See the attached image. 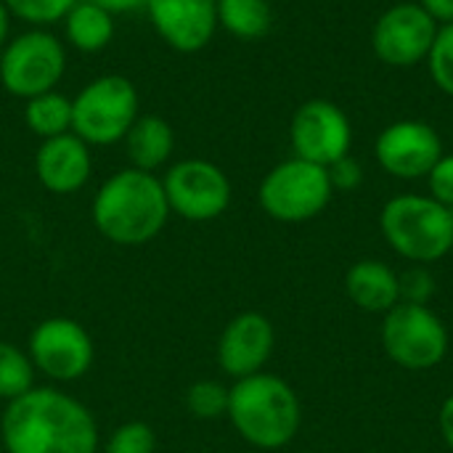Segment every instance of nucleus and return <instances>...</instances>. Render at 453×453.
<instances>
[{
	"label": "nucleus",
	"mask_w": 453,
	"mask_h": 453,
	"mask_svg": "<svg viewBox=\"0 0 453 453\" xmlns=\"http://www.w3.org/2000/svg\"><path fill=\"white\" fill-rule=\"evenodd\" d=\"M0 441L5 453H98L101 446L93 411L53 385L5 403Z\"/></svg>",
	"instance_id": "1"
},
{
	"label": "nucleus",
	"mask_w": 453,
	"mask_h": 453,
	"mask_svg": "<svg viewBox=\"0 0 453 453\" xmlns=\"http://www.w3.org/2000/svg\"><path fill=\"white\" fill-rule=\"evenodd\" d=\"M90 215L106 242L117 247H143L165 231L173 212L162 178L125 167L98 186Z\"/></svg>",
	"instance_id": "2"
},
{
	"label": "nucleus",
	"mask_w": 453,
	"mask_h": 453,
	"mask_svg": "<svg viewBox=\"0 0 453 453\" xmlns=\"http://www.w3.org/2000/svg\"><path fill=\"white\" fill-rule=\"evenodd\" d=\"M234 430L255 449H284L300 430V401L276 374L257 372L228 388V411Z\"/></svg>",
	"instance_id": "3"
},
{
	"label": "nucleus",
	"mask_w": 453,
	"mask_h": 453,
	"mask_svg": "<svg viewBox=\"0 0 453 453\" xmlns=\"http://www.w3.org/2000/svg\"><path fill=\"white\" fill-rule=\"evenodd\" d=\"M388 244L406 260L435 263L453 250V210L433 196L403 194L390 199L380 215Z\"/></svg>",
	"instance_id": "4"
},
{
	"label": "nucleus",
	"mask_w": 453,
	"mask_h": 453,
	"mask_svg": "<svg viewBox=\"0 0 453 453\" xmlns=\"http://www.w3.org/2000/svg\"><path fill=\"white\" fill-rule=\"evenodd\" d=\"M138 119V90L122 74L90 80L72 98V133L88 146H111L125 141Z\"/></svg>",
	"instance_id": "5"
},
{
	"label": "nucleus",
	"mask_w": 453,
	"mask_h": 453,
	"mask_svg": "<svg viewBox=\"0 0 453 453\" xmlns=\"http://www.w3.org/2000/svg\"><path fill=\"white\" fill-rule=\"evenodd\" d=\"M329 170L300 157L276 165L260 183V207L279 223H305L321 215L332 199Z\"/></svg>",
	"instance_id": "6"
},
{
	"label": "nucleus",
	"mask_w": 453,
	"mask_h": 453,
	"mask_svg": "<svg viewBox=\"0 0 453 453\" xmlns=\"http://www.w3.org/2000/svg\"><path fill=\"white\" fill-rule=\"evenodd\" d=\"M66 72V50L61 40L42 27L27 29L8 40L0 50V82L16 98H35L56 90Z\"/></svg>",
	"instance_id": "7"
},
{
	"label": "nucleus",
	"mask_w": 453,
	"mask_h": 453,
	"mask_svg": "<svg viewBox=\"0 0 453 453\" xmlns=\"http://www.w3.org/2000/svg\"><path fill=\"white\" fill-rule=\"evenodd\" d=\"M27 353L37 374L61 385L82 380L96 361L90 332L66 316H50L35 324L27 340Z\"/></svg>",
	"instance_id": "8"
},
{
	"label": "nucleus",
	"mask_w": 453,
	"mask_h": 453,
	"mask_svg": "<svg viewBox=\"0 0 453 453\" xmlns=\"http://www.w3.org/2000/svg\"><path fill=\"white\" fill-rule=\"evenodd\" d=\"M382 348L398 366L425 372L443 361L449 350V332L427 305L398 303L385 313Z\"/></svg>",
	"instance_id": "9"
},
{
	"label": "nucleus",
	"mask_w": 453,
	"mask_h": 453,
	"mask_svg": "<svg viewBox=\"0 0 453 453\" xmlns=\"http://www.w3.org/2000/svg\"><path fill=\"white\" fill-rule=\"evenodd\" d=\"M162 188H165L170 212L191 223L215 220L231 204V180L210 159L175 162L165 173Z\"/></svg>",
	"instance_id": "10"
},
{
	"label": "nucleus",
	"mask_w": 453,
	"mask_h": 453,
	"mask_svg": "<svg viewBox=\"0 0 453 453\" xmlns=\"http://www.w3.org/2000/svg\"><path fill=\"white\" fill-rule=\"evenodd\" d=\"M289 141L295 157L321 167H332L334 162L350 154L353 127L348 114L337 104L326 98H311L295 111L289 125Z\"/></svg>",
	"instance_id": "11"
},
{
	"label": "nucleus",
	"mask_w": 453,
	"mask_h": 453,
	"mask_svg": "<svg viewBox=\"0 0 453 453\" xmlns=\"http://www.w3.org/2000/svg\"><path fill=\"white\" fill-rule=\"evenodd\" d=\"M438 29L419 3H398L377 19L372 48L388 66H414L427 61Z\"/></svg>",
	"instance_id": "12"
},
{
	"label": "nucleus",
	"mask_w": 453,
	"mask_h": 453,
	"mask_svg": "<svg viewBox=\"0 0 453 453\" xmlns=\"http://www.w3.org/2000/svg\"><path fill=\"white\" fill-rule=\"evenodd\" d=\"M374 154L385 173L414 180L425 178L443 157V141L433 125L422 119H401L380 133Z\"/></svg>",
	"instance_id": "13"
},
{
	"label": "nucleus",
	"mask_w": 453,
	"mask_h": 453,
	"mask_svg": "<svg viewBox=\"0 0 453 453\" xmlns=\"http://www.w3.org/2000/svg\"><path fill=\"white\" fill-rule=\"evenodd\" d=\"M157 35L178 53L210 45L218 29V0H146Z\"/></svg>",
	"instance_id": "14"
},
{
	"label": "nucleus",
	"mask_w": 453,
	"mask_h": 453,
	"mask_svg": "<svg viewBox=\"0 0 453 453\" xmlns=\"http://www.w3.org/2000/svg\"><path fill=\"white\" fill-rule=\"evenodd\" d=\"M273 324L263 313L244 311L226 324L218 340V364L228 377L244 380L263 372L273 353Z\"/></svg>",
	"instance_id": "15"
},
{
	"label": "nucleus",
	"mask_w": 453,
	"mask_h": 453,
	"mask_svg": "<svg viewBox=\"0 0 453 453\" xmlns=\"http://www.w3.org/2000/svg\"><path fill=\"white\" fill-rule=\"evenodd\" d=\"M90 170V146L74 133L45 138L35 154V175L40 186L58 196L77 194L88 183Z\"/></svg>",
	"instance_id": "16"
},
{
	"label": "nucleus",
	"mask_w": 453,
	"mask_h": 453,
	"mask_svg": "<svg viewBox=\"0 0 453 453\" xmlns=\"http://www.w3.org/2000/svg\"><path fill=\"white\" fill-rule=\"evenodd\" d=\"M350 300L369 313H388L401 303L398 273L380 260H361L348 271L345 279Z\"/></svg>",
	"instance_id": "17"
},
{
	"label": "nucleus",
	"mask_w": 453,
	"mask_h": 453,
	"mask_svg": "<svg viewBox=\"0 0 453 453\" xmlns=\"http://www.w3.org/2000/svg\"><path fill=\"white\" fill-rule=\"evenodd\" d=\"M175 149V133L170 122L159 114H138L133 127L125 135V151L130 167L154 173L165 167Z\"/></svg>",
	"instance_id": "18"
},
{
	"label": "nucleus",
	"mask_w": 453,
	"mask_h": 453,
	"mask_svg": "<svg viewBox=\"0 0 453 453\" xmlns=\"http://www.w3.org/2000/svg\"><path fill=\"white\" fill-rule=\"evenodd\" d=\"M64 27L66 40L82 53H96L114 37V16L90 0H77L74 8L64 16Z\"/></svg>",
	"instance_id": "19"
},
{
	"label": "nucleus",
	"mask_w": 453,
	"mask_h": 453,
	"mask_svg": "<svg viewBox=\"0 0 453 453\" xmlns=\"http://www.w3.org/2000/svg\"><path fill=\"white\" fill-rule=\"evenodd\" d=\"M218 27L239 40H260L273 27L268 0H218Z\"/></svg>",
	"instance_id": "20"
},
{
	"label": "nucleus",
	"mask_w": 453,
	"mask_h": 453,
	"mask_svg": "<svg viewBox=\"0 0 453 453\" xmlns=\"http://www.w3.org/2000/svg\"><path fill=\"white\" fill-rule=\"evenodd\" d=\"M24 122L42 141L72 133V98H66L58 90L40 93L27 101Z\"/></svg>",
	"instance_id": "21"
},
{
	"label": "nucleus",
	"mask_w": 453,
	"mask_h": 453,
	"mask_svg": "<svg viewBox=\"0 0 453 453\" xmlns=\"http://www.w3.org/2000/svg\"><path fill=\"white\" fill-rule=\"evenodd\" d=\"M35 366L29 353L16 342L0 340V401L11 403L35 388Z\"/></svg>",
	"instance_id": "22"
},
{
	"label": "nucleus",
	"mask_w": 453,
	"mask_h": 453,
	"mask_svg": "<svg viewBox=\"0 0 453 453\" xmlns=\"http://www.w3.org/2000/svg\"><path fill=\"white\" fill-rule=\"evenodd\" d=\"M186 409L196 419H220L228 411V388L218 380H199L186 390Z\"/></svg>",
	"instance_id": "23"
},
{
	"label": "nucleus",
	"mask_w": 453,
	"mask_h": 453,
	"mask_svg": "<svg viewBox=\"0 0 453 453\" xmlns=\"http://www.w3.org/2000/svg\"><path fill=\"white\" fill-rule=\"evenodd\" d=\"M74 3L77 0H3L11 16L32 27H48L64 21V16L74 8Z\"/></svg>",
	"instance_id": "24"
},
{
	"label": "nucleus",
	"mask_w": 453,
	"mask_h": 453,
	"mask_svg": "<svg viewBox=\"0 0 453 453\" xmlns=\"http://www.w3.org/2000/svg\"><path fill=\"white\" fill-rule=\"evenodd\" d=\"M157 451V433L151 425L133 419L122 422L119 427L111 430L106 441V453H154Z\"/></svg>",
	"instance_id": "25"
},
{
	"label": "nucleus",
	"mask_w": 453,
	"mask_h": 453,
	"mask_svg": "<svg viewBox=\"0 0 453 453\" xmlns=\"http://www.w3.org/2000/svg\"><path fill=\"white\" fill-rule=\"evenodd\" d=\"M427 64H430V74H433L435 85L453 98V24H446L438 29L435 42L427 56Z\"/></svg>",
	"instance_id": "26"
},
{
	"label": "nucleus",
	"mask_w": 453,
	"mask_h": 453,
	"mask_svg": "<svg viewBox=\"0 0 453 453\" xmlns=\"http://www.w3.org/2000/svg\"><path fill=\"white\" fill-rule=\"evenodd\" d=\"M427 183H430V196L443 207L453 210V154H443L435 162V167L427 173Z\"/></svg>",
	"instance_id": "27"
},
{
	"label": "nucleus",
	"mask_w": 453,
	"mask_h": 453,
	"mask_svg": "<svg viewBox=\"0 0 453 453\" xmlns=\"http://www.w3.org/2000/svg\"><path fill=\"white\" fill-rule=\"evenodd\" d=\"M401 281V300L403 303H414V305H427V300L435 292V281L425 268H414L403 276H398Z\"/></svg>",
	"instance_id": "28"
},
{
	"label": "nucleus",
	"mask_w": 453,
	"mask_h": 453,
	"mask_svg": "<svg viewBox=\"0 0 453 453\" xmlns=\"http://www.w3.org/2000/svg\"><path fill=\"white\" fill-rule=\"evenodd\" d=\"M326 170H329V180H332L334 188L350 191V188H358L361 180H364V170H361V165H358L350 154L342 157L340 162H334V165L326 167Z\"/></svg>",
	"instance_id": "29"
},
{
	"label": "nucleus",
	"mask_w": 453,
	"mask_h": 453,
	"mask_svg": "<svg viewBox=\"0 0 453 453\" xmlns=\"http://www.w3.org/2000/svg\"><path fill=\"white\" fill-rule=\"evenodd\" d=\"M419 5L438 27L453 24V0H419Z\"/></svg>",
	"instance_id": "30"
},
{
	"label": "nucleus",
	"mask_w": 453,
	"mask_h": 453,
	"mask_svg": "<svg viewBox=\"0 0 453 453\" xmlns=\"http://www.w3.org/2000/svg\"><path fill=\"white\" fill-rule=\"evenodd\" d=\"M90 3H96L98 8L109 11L111 16L114 13H130V11L146 8V0H90Z\"/></svg>",
	"instance_id": "31"
},
{
	"label": "nucleus",
	"mask_w": 453,
	"mask_h": 453,
	"mask_svg": "<svg viewBox=\"0 0 453 453\" xmlns=\"http://www.w3.org/2000/svg\"><path fill=\"white\" fill-rule=\"evenodd\" d=\"M441 433L449 443V449L453 451V395L446 398L443 409H441Z\"/></svg>",
	"instance_id": "32"
},
{
	"label": "nucleus",
	"mask_w": 453,
	"mask_h": 453,
	"mask_svg": "<svg viewBox=\"0 0 453 453\" xmlns=\"http://www.w3.org/2000/svg\"><path fill=\"white\" fill-rule=\"evenodd\" d=\"M8 21H11V13H8V8L3 5V0H0V50H3V45L8 42Z\"/></svg>",
	"instance_id": "33"
},
{
	"label": "nucleus",
	"mask_w": 453,
	"mask_h": 453,
	"mask_svg": "<svg viewBox=\"0 0 453 453\" xmlns=\"http://www.w3.org/2000/svg\"><path fill=\"white\" fill-rule=\"evenodd\" d=\"M191 453H196V451H191Z\"/></svg>",
	"instance_id": "34"
}]
</instances>
